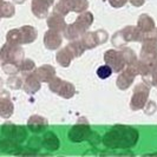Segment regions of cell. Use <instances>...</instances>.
<instances>
[{
	"mask_svg": "<svg viewBox=\"0 0 157 157\" xmlns=\"http://www.w3.org/2000/svg\"><path fill=\"white\" fill-rule=\"evenodd\" d=\"M105 60H106L108 64L112 67V70L117 71V72H119V71L122 70L123 63H124L123 56L119 55L116 51H112V50H111V51H108V52L105 53Z\"/></svg>",
	"mask_w": 157,
	"mask_h": 157,
	"instance_id": "6",
	"label": "cell"
},
{
	"mask_svg": "<svg viewBox=\"0 0 157 157\" xmlns=\"http://www.w3.org/2000/svg\"><path fill=\"white\" fill-rule=\"evenodd\" d=\"M69 50H71V52H73V53H76V56H79L83 53V51H84V46L80 44V43H71L70 45L67 46Z\"/></svg>",
	"mask_w": 157,
	"mask_h": 157,
	"instance_id": "23",
	"label": "cell"
},
{
	"mask_svg": "<svg viewBox=\"0 0 157 157\" xmlns=\"http://www.w3.org/2000/svg\"><path fill=\"white\" fill-rule=\"evenodd\" d=\"M20 32H21V44H29L37 38V30L31 26L20 27Z\"/></svg>",
	"mask_w": 157,
	"mask_h": 157,
	"instance_id": "10",
	"label": "cell"
},
{
	"mask_svg": "<svg viewBox=\"0 0 157 157\" xmlns=\"http://www.w3.org/2000/svg\"><path fill=\"white\" fill-rule=\"evenodd\" d=\"M113 7H122L126 2V0H109Z\"/></svg>",
	"mask_w": 157,
	"mask_h": 157,
	"instance_id": "25",
	"label": "cell"
},
{
	"mask_svg": "<svg viewBox=\"0 0 157 157\" xmlns=\"http://www.w3.org/2000/svg\"><path fill=\"white\" fill-rule=\"evenodd\" d=\"M111 73H112V67L110 65H103L101 67H98V70H97V75L101 78H108L111 76Z\"/></svg>",
	"mask_w": 157,
	"mask_h": 157,
	"instance_id": "22",
	"label": "cell"
},
{
	"mask_svg": "<svg viewBox=\"0 0 157 157\" xmlns=\"http://www.w3.org/2000/svg\"><path fill=\"white\" fill-rule=\"evenodd\" d=\"M6 40H7L8 44H12V45L21 44V32H20V29H14V30L8 31L7 36H6Z\"/></svg>",
	"mask_w": 157,
	"mask_h": 157,
	"instance_id": "15",
	"label": "cell"
},
{
	"mask_svg": "<svg viewBox=\"0 0 157 157\" xmlns=\"http://www.w3.org/2000/svg\"><path fill=\"white\" fill-rule=\"evenodd\" d=\"M90 134L89 130V124L84 118H80L79 122L71 129L70 131V138L75 142H79L85 140Z\"/></svg>",
	"mask_w": 157,
	"mask_h": 157,
	"instance_id": "3",
	"label": "cell"
},
{
	"mask_svg": "<svg viewBox=\"0 0 157 157\" xmlns=\"http://www.w3.org/2000/svg\"><path fill=\"white\" fill-rule=\"evenodd\" d=\"M130 1H131L134 5H136V6H141L142 4L144 2V0H130Z\"/></svg>",
	"mask_w": 157,
	"mask_h": 157,
	"instance_id": "26",
	"label": "cell"
},
{
	"mask_svg": "<svg viewBox=\"0 0 157 157\" xmlns=\"http://www.w3.org/2000/svg\"><path fill=\"white\" fill-rule=\"evenodd\" d=\"M1 86H2V80H1V78H0V89H1Z\"/></svg>",
	"mask_w": 157,
	"mask_h": 157,
	"instance_id": "28",
	"label": "cell"
},
{
	"mask_svg": "<svg viewBox=\"0 0 157 157\" xmlns=\"http://www.w3.org/2000/svg\"><path fill=\"white\" fill-rule=\"evenodd\" d=\"M149 94V87H147L145 85H140L135 89V94L131 101V106L132 109H140L144 105V103L148 98Z\"/></svg>",
	"mask_w": 157,
	"mask_h": 157,
	"instance_id": "4",
	"label": "cell"
},
{
	"mask_svg": "<svg viewBox=\"0 0 157 157\" xmlns=\"http://www.w3.org/2000/svg\"><path fill=\"white\" fill-rule=\"evenodd\" d=\"M1 1H2V0H0V2H1Z\"/></svg>",
	"mask_w": 157,
	"mask_h": 157,
	"instance_id": "30",
	"label": "cell"
},
{
	"mask_svg": "<svg viewBox=\"0 0 157 157\" xmlns=\"http://www.w3.org/2000/svg\"><path fill=\"white\" fill-rule=\"evenodd\" d=\"M43 144L46 147L47 149H51V150H57L58 147H59L58 138H57V136H56L53 132H47V134L44 136Z\"/></svg>",
	"mask_w": 157,
	"mask_h": 157,
	"instance_id": "14",
	"label": "cell"
},
{
	"mask_svg": "<svg viewBox=\"0 0 157 157\" xmlns=\"http://www.w3.org/2000/svg\"><path fill=\"white\" fill-rule=\"evenodd\" d=\"M0 63H1V59H0Z\"/></svg>",
	"mask_w": 157,
	"mask_h": 157,
	"instance_id": "31",
	"label": "cell"
},
{
	"mask_svg": "<svg viewBox=\"0 0 157 157\" xmlns=\"http://www.w3.org/2000/svg\"><path fill=\"white\" fill-rule=\"evenodd\" d=\"M0 11H1V17H5V18H10L14 14V6L7 2V1H1L0 2Z\"/></svg>",
	"mask_w": 157,
	"mask_h": 157,
	"instance_id": "19",
	"label": "cell"
},
{
	"mask_svg": "<svg viewBox=\"0 0 157 157\" xmlns=\"http://www.w3.org/2000/svg\"><path fill=\"white\" fill-rule=\"evenodd\" d=\"M36 76L38 77L39 80H44V82H50L52 77L55 76V69L48 66V65H45V66H41L37 70V73Z\"/></svg>",
	"mask_w": 157,
	"mask_h": 157,
	"instance_id": "12",
	"label": "cell"
},
{
	"mask_svg": "<svg viewBox=\"0 0 157 157\" xmlns=\"http://www.w3.org/2000/svg\"><path fill=\"white\" fill-rule=\"evenodd\" d=\"M33 69H34V63L31 59H25L19 65V71H21L24 73H31Z\"/></svg>",
	"mask_w": 157,
	"mask_h": 157,
	"instance_id": "21",
	"label": "cell"
},
{
	"mask_svg": "<svg viewBox=\"0 0 157 157\" xmlns=\"http://www.w3.org/2000/svg\"><path fill=\"white\" fill-rule=\"evenodd\" d=\"M14 1H16L17 4H21V2H24L25 0H14Z\"/></svg>",
	"mask_w": 157,
	"mask_h": 157,
	"instance_id": "27",
	"label": "cell"
},
{
	"mask_svg": "<svg viewBox=\"0 0 157 157\" xmlns=\"http://www.w3.org/2000/svg\"><path fill=\"white\" fill-rule=\"evenodd\" d=\"M50 4L46 0H33L32 1V11L37 17H45L47 14V8Z\"/></svg>",
	"mask_w": 157,
	"mask_h": 157,
	"instance_id": "8",
	"label": "cell"
},
{
	"mask_svg": "<svg viewBox=\"0 0 157 157\" xmlns=\"http://www.w3.org/2000/svg\"><path fill=\"white\" fill-rule=\"evenodd\" d=\"M92 20H94V17H92L91 13H84V14H80V16L78 17L76 24L84 31L85 29H87V27L90 26V24L92 23Z\"/></svg>",
	"mask_w": 157,
	"mask_h": 157,
	"instance_id": "17",
	"label": "cell"
},
{
	"mask_svg": "<svg viewBox=\"0 0 157 157\" xmlns=\"http://www.w3.org/2000/svg\"><path fill=\"white\" fill-rule=\"evenodd\" d=\"M13 113V103L6 92H0V116L2 118H10Z\"/></svg>",
	"mask_w": 157,
	"mask_h": 157,
	"instance_id": "5",
	"label": "cell"
},
{
	"mask_svg": "<svg viewBox=\"0 0 157 157\" xmlns=\"http://www.w3.org/2000/svg\"><path fill=\"white\" fill-rule=\"evenodd\" d=\"M0 59L2 63L20 64L23 59V50L18 45L5 44L0 50Z\"/></svg>",
	"mask_w": 157,
	"mask_h": 157,
	"instance_id": "2",
	"label": "cell"
},
{
	"mask_svg": "<svg viewBox=\"0 0 157 157\" xmlns=\"http://www.w3.org/2000/svg\"><path fill=\"white\" fill-rule=\"evenodd\" d=\"M66 4L69 8L73 11H82L87 7L86 0H66Z\"/></svg>",
	"mask_w": 157,
	"mask_h": 157,
	"instance_id": "20",
	"label": "cell"
},
{
	"mask_svg": "<svg viewBox=\"0 0 157 157\" xmlns=\"http://www.w3.org/2000/svg\"><path fill=\"white\" fill-rule=\"evenodd\" d=\"M47 24L51 27V30H55V31H63L65 29V23H64L63 17L58 16V14L50 17Z\"/></svg>",
	"mask_w": 157,
	"mask_h": 157,
	"instance_id": "13",
	"label": "cell"
},
{
	"mask_svg": "<svg viewBox=\"0 0 157 157\" xmlns=\"http://www.w3.org/2000/svg\"><path fill=\"white\" fill-rule=\"evenodd\" d=\"M45 45L47 48H57V47L60 45V41H62V37L59 36V33L55 30H50L48 32H46L45 34Z\"/></svg>",
	"mask_w": 157,
	"mask_h": 157,
	"instance_id": "7",
	"label": "cell"
},
{
	"mask_svg": "<svg viewBox=\"0 0 157 157\" xmlns=\"http://www.w3.org/2000/svg\"><path fill=\"white\" fill-rule=\"evenodd\" d=\"M0 18H1V11H0Z\"/></svg>",
	"mask_w": 157,
	"mask_h": 157,
	"instance_id": "29",
	"label": "cell"
},
{
	"mask_svg": "<svg viewBox=\"0 0 157 157\" xmlns=\"http://www.w3.org/2000/svg\"><path fill=\"white\" fill-rule=\"evenodd\" d=\"M72 58H73V55H72V52H69V48L67 47L62 50V51H59L58 55H57V60L59 62L60 65H63V66H67L70 64Z\"/></svg>",
	"mask_w": 157,
	"mask_h": 157,
	"instance_id": "16",
	"label": "cell"
},
{
	"mask_svg": "<svg viewBox=\"0 0 157 157\" xmlns=\"http://www.w3.org/2000/svg\"><path fill=\"white\" fill-rule=\"evenodd\" d=\"M138 27L142 31H150L151 29H154V21L147 14H142V17L138 20Z\"/></svg>",
	"mask_w": 157,
	"mask_h": 157,
	"instance_id": "18",
	"label": "cell"
},
{
	"mask_svg": "<svg viewBox=\"0 0 157 157\" xmlns=\"http://www.w3.org/2000/svg\"><path fill=\"white\" fill-rule=\"evenodd\" d=\"M27 125H29V128L31 129L32 131L39 132V131H41V130L47 125V122L45 118L40 117V116H32V117L29 119Z\"/></svg>",
	"mask_w": 157,
	"mask_h": 157,
	"instance_id": "9",
	"label": "cell"
},
{
	"mask_svg": "<svg viewBox=\"0 0 157 157\" xmlns=\"http://www.w3.org/2000/svg\"><path fill=\"white\" fill-rule=\"evenodd\" d=\"M138 140V134L132 128L128 126H116L113 130L104 136V144L108 148L117 149V148H129L134 145Z\"/></svg>",
	"mask_w": 157,
	"mask_h": 157,
	"instance_id": "1",
	"label": "cell"
},
{
	"mask_svg": "<svg viewBox=\"0 0 157 157\" xmlns=\"http://www.w3.org/2000/svg\"><path fill=\"white\" fill-rule=\"evenodd\" d=\"M7 84L8 86H11L12 89H18V87H20V85H21V80H20V78H18V77L14 76V77L8 79Z\"/></svg>",
	"mask_w": 157,
	"mask_h": 157,
	"instance_id": "24",
	"label": "cell"
},
{
	"mask_svg": "<svg viewBox=\"0 0 157 157\" xmlns=\"http://www.w3.org/2000/svg\"><path fill=\"white\" fill-rule=\"evenodd\" d=\"M40 84H39V79L36 75H27L26 80H25V84H24V89L26 92H36L37 90H39Z\"/></svg>",
	"mask_w": 157,
	"mask_h": 157,
	"instance_id": "11",
	"label": "cell"
}]
</instances>
